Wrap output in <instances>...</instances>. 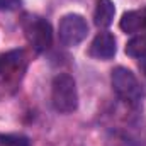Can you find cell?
Returning <instances> with one entry per match:
<instances>
[{"label":"cell","mask_w":146,"mask_h":146,"mask_svg":"<svg viewBox=\"0 0 146 146\" xmlns=\"http://www.w3.org/2000/svg\"><path fill=\"white\" fill-rule=\"evenodd\" d=\"M110 83L112 88L115 92V95L129 104H138L143 97V90L141 85L138 82V78L134 76V73L124 66H117L110 73Z\"/></svg>","instance_id":"7a4b0ae2"},{"label":"cell","mask_w":146,"mask_h":146,"mask_svg":"<svg viewBox=\"0 0 146 146\" xmlns=\"http://www.w3.org/2000/svg\"><path fill=\"white\" fill-rule=\"evenodd\" d=\"M27 58L22 49H14L0 54V90L15 87L26 70Z\"/></svg>","instance_id":"277c9868"},{"label":"cell","mask_w":146,"mask_h":146,"mask_svg":"<svg viewBox=\"0 0 146 146\" xmlns=\"http://www.w3.org/2000/svg\"><path fill=\"white\" fill-rule=\"evenodd\" d=\"M141 68H143V72L146 73V56L145 58H141Z\"/></svg>","instance_id":"7c38bea8"},{"label":"cell","mask_w":146,"mask_h":146,"mask_svg":"<svg viewBox=\"0 0 146 146\" xmlns=\"http://www.w3.org/2000/svg\"><path fill=\"white\" fill-rule=\"evenodd\" d=\"M0 146H31V141L24 134H0Z\"/></svg>","instance_id":"30bf717a"},{"label":"cell","mask_w":146,"mask_h":146,"mask_svg":"<svg viewBox=\"0 0 146 146\" xmlns=\"http://www.w3.org/2000/svg\"><path fill=\"white\" fill-rule=\"evenodd\" d=\"M126 54H129L133 58H145L146 56V31L145 33H138L131 41H127Z\"/></svg>","instance_id":"9c48e42d"},{"label":"cell","mask_w":146,"mask_h":146,"mask_svg":"<svg viewBox=\"0 0 146 146\" xmlns=\"http://www.w3.org/2000/svg\"><path fill=\"white\" fill-rule=\"evenodd\" d=\"M21 7V0H0V10H15Z\"/></svg>","instance_id":"8fae6325"},{"label":"cell","mask_w":146,"mask_h":146,"mask_svg":"<svg viewBox=\"0 0 146 146\" xmlns=\"http://www.w3.org/2000/svg\"><path fill=\"white\" fill-rule=\"evenodd\" d=\"M88 34L87 21L78 14H66L58 26V37L65 46H76Z\"/></svg>","instance_id":"5b68a950"},{"label":"cell","mask_w":146,"mask_h":146,"mask_svg":"<svg viewBox=\"0 0 146 146\" xmlns=\"http://www.w3.org/2000/svg\"><path fill=\"white\" fill-rule=\"evenodd\" d=\"M115 51H117L115 37H114V34H110L107 31H102L94 37V41L90 44V49H88L90 56H94L97 60H110V58H114Z\"/></svg>","instance_id":"8992f818"},{"label":"cell","mask_w":146,"mask_h":146,"mask_svg":"<svg viewBox=\"0 0 146 146\" xmlns=\"http://www.w3.org/2000/svg\"><path fill=\"white\" fill-rule=\"evenodd\" d=\"M51 102L53 107L61 114H70L78 107V94L76 83L73 76L66 73H60L54 76L51 83Z\"/></svg>","instance_id":"6da1fadb"},{"label":"cell","mask_w":146,"mask_h":146,"mask_svg":"<svg viewBox=\"0 0 146 146\" xmlns=\"http://www.w3.org/2000/svg\"><path fill=\"white\" fill-rule=\"evenodd\" d=\"M119 27L126 34H138L146 31V9L124 12L119 22Z\"/></svg>","instance_id":"52a82bcc"},{"label":"cell","mask_w":146,"mask_h":146,"mask_svg":"<svg viewBox=\"0 0 146 146\" xmlns=\"http://www.w3.org/2000/svg\"><path fill=\"white\" fill-rule=\"evenodd\" d=\"M115 15V7L112 0H95L94 22L99 27H109Z\"/></svg>","instance_id":"ba28073f"},{"label":"cell","mask_w":146,"mask_h":146,"mask_svg":"<svg viewBox=\"0 0 146 146\" xmlns=\"http://www.w3.org/2000/svg\"><path fill=\"white\" fill-rule=\"evenodd\" d=\"M22 29L27 42L37 53H44L53 44V29L51 24L37 15H26L22 21Z\"/></svg>","instance_id":"3957f363"}]
</instances>
